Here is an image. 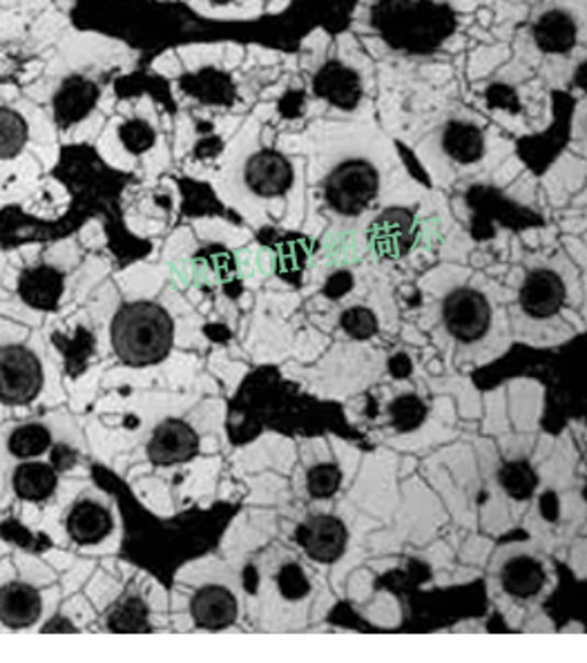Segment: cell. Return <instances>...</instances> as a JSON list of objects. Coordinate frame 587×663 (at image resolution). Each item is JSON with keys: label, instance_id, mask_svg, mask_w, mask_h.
Here are the masks:
<instances>
[{"label": "cell", "instance_id": "obj_13", "mask_svg": "<svg viewBox=\"0 0 587 663\" xmlns=\"http://www.w3.org/2000/svg\"><path fill=\"white\" fill-rule=\"evenodd\" d=\"M315 94L340 110H353L362 101V81L340 60H329L313 79Z\"/></svg>", "mask_w": 587, "mask_h": 663}, {"label": "cell", "instance_id": "obj_14", "mask_svg": "<svg viewBox=\"0 0 587 663\" xmlns=\"http://www.w3.org/2000/svg\"><path fill=\"white\" fill-rule=\"evenodd\" d=\"M43 615V599L34 585L12 581L0 587V623L23 630L34 626Z\"/></svg>", "mask_w": 587, "mask_h": 663}, {"label": "cell", "instance_id": "obj_26", "mask_svg": "<svg viewBox=\"0 0 587 663\" xmlns=\"http://www.w3.org/2000/svg\"><path fill=\"white\" fill-rule=\"evenodd\" d=\"M118 139L123 148L133 155H144L148 153L155 142H157V132L155 127L144 121V119H129L118 127Z\"/></svg>", "mask_w": 587, "mask_h": 663}, {"label": "cell", "instance_id": "obj_9", "mask_svg": "<svg viewBox=\"0 0 587 663\" xmlns=\"http://www.w3.org/2000/svg\"><path fill=\"white\" fill-rule=\"evenodd\" d=\"M565 297H567V291H565L561 276L550 269L532 271L518 293L520 308L537 319L554 317L563 308Z\"/></svg>", "mask_w": 587, "mask_h": 663}, {"label": "cell", "instance_id": "obj_12", "mask_svg": "<svg viewBox=\"0 0 587 663\" xmlns=\"http://www.w3.org/2000/svg\"><path fill=\"white\" fill-rule=\"evenodd\" d=\"M99 94V86L86 77L65 79L52 99L54 121L60 127L81 123L94 110Z\"/></svg>", "mask_w": 587, "mask_h": 663}, {"label": "cell", "instance_id": "obj_21", "mask_svg": "<svg viewBox=\"0 0 587 663\" xmlns=\"http://www.w3.org/2000/svg\"><path fill=\"white\" fill-rule=\"evenodd\" d=\"M534 41L548 54H565L576 45V23L569 14L552 10L537 21Z\"/></svg>", "mask_w": 587, "mask_h": 663}, {"label": "cell", "instance_id": "obj_24", "mask_svg": "<svg viewBox=\"0 0 587 663\" xmlns=\"http://www.w3.org/2000/svg\"><path fill=\"white\" fill-rule=\"evenodd\" d=\"M498 483L513 501H528L539 487V476L528 460L505 462L498 472Z\"/></svg>", "mask_w": 587, "mask_h": 663}, {"label": "cell", "instance_id": "obj_23", "mask_svg": "<svg viewBox=\"0 0 587 663\" xmlns=\"http://www.w3.org/2000/svg\"><path fill=\"white\" fill-rule=\"evenodd\" d=\"M52 447V434L41 423H25L16 427L8 438V449L19 460H32L43 456Z\"/></svg>", "mask_w": 587, "mask_h": 663}, {"label": "cell", "instance_id": "obj_30", "mask_svg": "<svg viewBox=\"0 0 587 663\" xmlns=\"http://www.w3.org/2000/svg\"><path fill=\"white\" fill-rule=\"evenodd\" d=\"M278 587L286 602H302L311 594V581L297 563H286L278 572Z\"/></svg>", "mask_w": 587, "mask_h": 663}, {"label": "cell", "instance_id": "obj_31", "mask_svg": "<svg viewBox=\"0 0 587 663\" xmlns=\"http://www.w3.org/2000/svg\"><path fill=\"white\" fill-rule=\"evenodd\" d=\"M489 103L496 105V108H505V110H516L518 108V101H516V94L509 90V88H492L489 94H487Z\"/></svg>", "mask_w": 587, "mask_h": 663}, {"label": "cell", "instance_id": "obj_17", "mask_svg": "<svg viewBox=\"0 0 587 663\" xmlns=\"http://www.w3.org/2000/svg\"><path fill=\"white\" fill-rule=\"evenodd\" d=\"M58 485V472L47 462H23L12 474L14 494L27 503L47 501Z\"/></svg>", "mask_w": 587, "mask_h": 663}, {"label": "cell", "instance_id": "obj_7", "mask_svg": "<svg viewBox=\"0 0 587 663\" xmlns=\"http://www.w3.org/2000/svg\"><path fill=\"white\" fill-rule=\"evenodd\" d=\"M295 539L313 561L329 565L342 559L349 543V532L340 518L319 514L311 516L297 527Z\"/></svg>", "mask_w": 587, "mask_h": 663}, {"label": "cell", "instance_id": "obj_16", "mask_svg": "<svg viewBox=\"0 0 587 663\" xmlns=\"http://www.w3.org/2000/svg\"><path fill=\"white\" fill-rule=\"evenodd\" d=\"M114 527L112 514L97 501L77 503L68 518H65V529L75 543L79 546H97L105 537H110Z\"/></svg>", "mask_w": 587, "mask_h": 663}, {"label": "cell", "instance_id": "obj_2", "mask_svg": "<svg viewBox=\"0 0 587 663\" xmlns=\"http://www.w3.org/2000/svg\"><path fill=\"white\" fill-rule=\"evenodd\" d=\"M112 349L127 367H150L163 362L174 345V322L155 302L123 304L110 326Z\"/></svg>", "mask_w": 587, "mask_h": 663}, {"label": "cell", "instance_id": "obj_6", "mask_svg": "<svg viewBox=\"0 0 587 663\" xmlns=\"http://www.w3.org/2000/svg\"><path fill=\"white\" fill-rule=\"evenodd\" d=\"M418 237V222L409 209H386L369 226L366 241L380 259L405 257Z\"/></svg>", "mask_w": 587, "mask_h": 663}, {"label": "cell", "instance_id": "obj_4", "mask_svg": "<svg viewBox=\"0 0 587 663\" xmlns=\"http://www.w3.org/2000/svg\"><path fill=\"white\" fill-rule=\"evenodd\" d=\"M43 389V364L23 345L0 347V403L10 407L30 405Z\"/></svg>", "mask_w": 587, "mask_h": 663}, {"label": "cell", "instance_id": "obj_8", "mask_svg": "<svg viewBox=\"0 0 587 663\" xmlns=\"http://www.w3.org/2000/svg\"><path fill=\"white\" fill-rule=\"evenodd\" d=\"M200 453V434L181 418L163 420L148 440V458L157 468L179 465Z\"/></svg>", "mask_w": 587, "mask_h": 663}, {"label": "cell", "instance_id": "obj_19", "mask_svg": "<svg viewBox=\"0 0 587 663\" xmlns=\"http://www.w3.org/2000/svg\"><path fill=\"white\" fill-rule=\"evenodd\" d=\"M444 153L459 164H476L485 155V135L474 123L453 121L442 132Z\"/></svg>", "mask_w": 587, "mask_h": 663}, {"label": "cell", "instance_id": "obj_20", "mask_svg": "<svg viewBox=\"0 0 587 663\" xmlns=\"http://www.w3.org/2000/svg\"><path fill=\"white\" fill-rule=\"evenodd\" d=\"M181 88L185 94L200 99L202 103L208 105H219V108H228L235 103L237 99V90L233 79L222 72V70H202L197 75L183 77Z\"/></svg>", "mask_w": 587, "mask_h": 663}, {"label": "cell", "instance_id": "obj_3", "mask_svg": "<svg viewBox=\"0 0 587 663\" xmlns=\"http://www.w3.org/2000/svg\"><path fill=\"white\" fill-rule=\"evenodd\" d=\"M380 190L377 170L362 159L345 161L326 177L324 196L329 206L347 217L362 215Z\"/></svg>", "mask_w": 587, "mask_h": 663}, {"label": "cell", "instance_id": "obj_10", "mask_svg": "<svg viewBox=\"0 0 587 663\" xmlns=\"http://www.w3.org/2000/svg\"><path fill=\"white\" fill-rule=\"evenodd\" d=\"M244 179L259 196H280L293 186V166L280 153L262 150L248 159Z\"/></svg>", "mask_w": 587, "mask_h": 663}, {"label": "cell", "instance_id": "obj_27", "mask_svg": "<svg viewBox=\"0 0 587 663\" xmlns=\"http://www.w3.org/2000/svg\"><path fill=\"white\" fill-rule=\"evenodd\" d=\"M342 485V470L334 462H321L306 474V490L313 498H331Z\"/></svg>", "mask_w": 587, "mask_h": 663}, {"label": "cell", "instance_id": "obj_5", "mask_svg": "<svg viewBox=\"0 0 587 663\" xmlns=\"http://www.w3.org/2000/svg\"><path fill=\"white\" fill-rule=\"evenodd\" d=\"M442 319L453 340L472 345L492 326V304L476 289H455L442 302Z\"/></svg>", "mask_w": 587, "mask_h": 663}, {"label": "cell", "instance_id": "obj_33", "mask_svg": "<svg viewBox=\"0 0 587 663\" xmlns=\"http://www.w3.org/2000/svg\"><path fill=\"white\" fill-rule=\"evenodd\" d=\"M213 3H228V0H213Z\"/></svg>", "mask_w": 587, "mask_h": 663}, {"label": "cell", "instance_id": "obj_28", "mask_svg": "<svg viewBox=\"0 0 587 663\" xmlns=\"http://www.w3.org/2000/svg\"><path fill=\"white\" fill-rule=\"evenodd\" d=\"M340 324L345 328V334L353 340H369L377 334V317L371 308L366 306H353L342 313Z\"/></svg>", "mask_w": 587, "mask_h": 663}, {"label": "cell", "instance_id": "obj_11", "mask_svg": "<svg viewBox=\"0 0 587 663\" xmlns=\"http://www.w3.org/2000/svg\"><path fill=\"white\" fill-rule=\"evenodd\" d=\"M190 615L204 630L230 628L239 617L237 596L226 585H204L190 602Z\"/></svg>", "mask_w": 587, "mask_h": 663}, {"label": "cell", "instance_id": "obj_22", "mask_svg": "<svg viewBox=\"0 0 587 663\" xmlns=\"http://www.w3.org/2000/svg\"><path fill=\"white\" fill-rule=\"evenodd\" d=\"M30 139V125L25 116L12 108L0 105V159H16Z\"/></svg>", "mask_w": 587, "mask_h": 663}, {"label": "cell", "instance_id": "obj_25", "mask_svg": "<svg viewBox=\"0 0 587 663\" xmlns=\"http://www.w3.org/2000/svg\"><path fill=\"white\" fill-rule=\"evenodd\" d=\"M388 414H391V423H394L396 431L407 434V431L418 429L425 423L427 405L420 401L418 395L409 393V395L396 397V401L388 407Z\"/></svg>", "mask_w": 587, "mask_h": 663}, {"label": "cell", "instance_id": "obj_15", "mask_svg": "<svg viewBox=\"0 0 587 663\" xmlns=\"http://www.w3.org/2000/svg\"><path fill=\"white\" fill-rule=\"evenodd\" d=\"M65 291V278L54 267L41 263V267L25 269L19 278L21 300L36 311H56Z\"/></svg>", "mask_w": 587, "mask_h": 663}, {"label": "cell", "instance_id": "obj_32", "mask_svg": "<svg viewBox=\"0 0 587 663\" xmlns=\"http://www.w3.org/2000/svg\"><path fill=\"white\" fill-rule=\"evenodd\" d=\"M574 83L580 88V90H585L587 88V65L585 63H580L578 68H576V75H574Z\"/></svg>", "mask_w": 587, "mask_h": 663}, {"label": "cell", "instance_id": "obj_29", "mask_svg": "<svg viewBox=\"0 0 587 663\" xmlns=\"http://www.w3.org/2000/svg\"><path fill=\"white\" fill-rule=\"evenodd\" d=\"M110 630L114 632H146L148 630V610L139 599H129L125 606L116 608L110 617Z\"/></svg>", "mask_w": 587, "mask_h": 663}, {"label": "cell", "instance_id": "obj_1", "mask_svg": "<svg viewBox=\"0 0 587 663\" xmlns=\"http://www.w3.org/2000/svg\"><path fill=\"white\" fill-rule=\"evenodd\" d=\"M371 23L391 47L409 54L436 52L455 30L453 12L431 0H377Z\"/></svg>", "mask_w": 587, "mask_h": 663}, {"label": "cell", "instance_id": "obj_18", "mask_svg": "<svg viewBox=\"0 0 587 663\" xmlns=\"http://www.w3.org/2000/svg\"><path fill=\"white\" fill-rule=\"evenodd\" d=\"M503 589L516 599H532L545 585V570L532 557H516L505 563L503 574Z\"/></svg>", "mask_w": 587, "mask_h": 663}]
</instances>
